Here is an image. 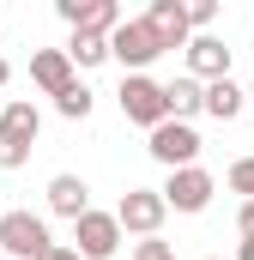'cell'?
Segmentation results:
<instances>
[{"instance_id": "17", "label": "cell", "mask_w": 254, "mask_h": 260, "mask_svg": "<svg viewBox=\"0 0 254 260\" xmlns=\"http://www.w3.org/2000/svg\"><path fill=\"white\" fill-rule=\"evenodd\" d=\"M55 109H61L67 121H85V115H91V91H85V85L73 79V85H67L61 97H55Z\"/></svg>"}, {"instance_id": "25", "label": "cell", "mask_w": 254, "mask_h": 260, "mask_svg": "<svg viewBox=\"0 0 254 260\" xmlns=\"http://www.w3.org/2000/svg\"><path fill=\"white\" fill-rule=\"evenodd\" d=\"M206 260H218V254H206Z\"/></svg>"}, {"instance_id": "5", "label": "cell", "mask_w": 254, "mask_h": 260, "mask_svg": "<svg viewBox=\"0 0 254 260\" xmlns=\"http://www.w3.org/2000/svg\"><path fill=\"white\" fill-rule=\"evenodd\" d=\"M164 212H170V206H164V188H127V194H121V206H115L121 230L145 236V242L164 230Z\"/></svg>"}, {"instance_id": "23", "label": "cell", "mask_w": 254, "mask_h": 260, "mask_svg": "<svg viewBox=\"0 0 254 260\" xmlns=\"http://www.w3.org/2000/svg\"><path fill=\"white\" fill-rule=\"evenodd\" d=\"M236 260H254V236H242V242H236Z\"/></svg>"}, {"instance_id": "16", "label": "cell", "mask_w": 254, "mask_h": 260, "mask_svg": "<svg viewBox=\"0 0 254 260\" xmlns=\"http://www.w3.org/2000/svg\"><path fill=\"white\" fill-rule=\"evenodd\" d=\"M67 55H73V67H103V61H115V55H109V37H91V30H73Z\"/></svg>"}, {"instance_id": "6", "label": "cell", "mask_w": 254, "mask_h": 260, "mask_svg": "<svg viewBox=\"0 0 254 260\" xmlns=\"http://www.w3.org/2000/svg\"><path fill=\"white\" fill-rule=\"evenodd\" d=\"M164 170H194V157H200V133L194 121H164V127L151 133V145H145Z\"/></svg>"}, {"instance_id": "13", "label": "cell", "mask_w": 254, "mask_h": 260, "mask_svg": "<svg viewBox=\"0 0 254 260\" xmlns=\"http://www.w3.org/2000/svg\"><path fill=\"white\" fill-rule=\"evenodd\" d=\"M49 212L79 224V218L91 212V188H85V176H55V182H49Z\"/></svg>"}, {"instance_id": "12", "label": "cell", "mask_w": 254, "mask_h": 260, "mask_svg": "<svg viewBox=\"0 0 254 260\" xmlns=\"http://www.w3.org/2000/svg\"><path fill=\"white\" fill-rule=\"evenodd\" d=\"M188 73L200 79V85L230 79V49H224L218 37H194V43H188Z\"/></svg>"}, {"instance_id": "15", "label": "cell", "mask_w": 254, "mask_h": 260, "mask_svg": "<svg viewBox=\"0 0 254 260\" xmlns=\"http://www.w3.org/2000/svg\"><path fill=\"white\" fill-rule=\"evenodd\" d=\"M164 91H170V115H176V121H194V115L206 109V85H200L194 73H188V79H170Z\"/></svg>"}, {"instance_id": "1", "label": "cell", "mask_w": 254, "mask_h": 260, "mask_svg": "<svg viewBox=\"0 0 254 260\" xmlns=\"http://www.w3.org/2000/svg\"><path fill=\"white\" fill-rule=\"evenodd\" d=\"M121 115L133 121V127H145V133H157L164 121H176L170 115V91L151 79V73H121Z\"/></svg>"}, {"instance_id": "7", "label": "cell", "mask_w": 254, "mask_h": 260, "mask_svg": "<svg viewBox=\"0 0 254 260\" xmlns=\"http://www.w3.org/2000/svg\"><path fill=\"white\" fill-rule=\"evenodd\" d=\"M218 194V182H212V170H170V182H164V206L170 212H206Z\"/></svg>"}, {"instance_id": "18", "label": "cell", "mask_w": 254, "mask_h": 260, "mask_svg": "<svg viewBox=\"0 0 254 260\" xmlns=\"http://www.w3.org/2000/svg\"><path fill=\"white\" fill-rule=\"evenodd\" d=\"M212 18H218V0H188V24H194V37H212Z\"/></svg>"}, {"instance_id": "8", "label": "cell", "mask_w": 254, "mask_h": 260, "mask_svg": "<svg viewBox=\"0 0 254 260\" xmlns=\"http://www.w3.org/2000/svg\"><path fill=\"white\" fill-rule=\"evenodd\" d=\"M73 248L85 260H109L121 248V218H115V212H85V218L73 224Z\"/></svg>"}, {"instance_id": "27", "label": "cell", "mask_w": 254, "mask_h": 260, "mask_svg": "<svg viewBox=\"0 0 254 260\" xmlns=\"http://www.w3.org/2000/svg\"><path fill=\"white\" fill-rule=\"evenodd\" d=\"M0 260H6V254H0Z\"/></svg>"}, {"instance_id": "11", "label": "cell", "mask_w": 254, "mask_h": 260, "mask_svg": "<svg viewBox=\"0 0 254 260\" xmlns=\"http://www.w3.org/2000/svg\"><path fill=\"white\" fill-rule=\"evenodd\" d=\"M30 85H37L43 97H61L67 85H73V55H67V49H37V55H30Z\"/></svg>"}, {"instance_id": "10", "label": "cell", "mask_w": 254, "mask_h": 260, "mask_svg": "<svg viewBox=\"0 0 254 260\" xmlns=\"http://www.w3.org/2000/svg\"><path fill=\"white\" fill-rule=\"evenodd\" d=\"M145 24L157 30L164 55H170V49H182V55H188V43H194V24H188V0H151Z\"/></svg>"}, {"instance_id": "20", "label": "cell", "mask_w": 254, "mask_h": 260, "mask_svg": "<svg viewBox=\"0 0 254 260\" xmlns=\"http://www.w3.org/2000/svg\"><path fill=\"white\" fill-rule=\"evenodd\" d=\"M133 260H176V248H170V242H157V236H151V242H139V248H133Z\"/></svg>"}, {"instance_id": "14", "label": "cell", "mask_w": 254, "mask_h": 260, "mask_svg": "<svg viewBox=\"0 0 254 260\" xmlns=\"http://www.w3.org/2000/svg\"><path fill=\"white\" fill-rule=\"evenodd\" d=\"M248 109V91L236 85V79H218V85H206V115L212 121H236Z\"/></svg>"}, {"instance_id": "9", "label": "cell", "mask_w": 254, "mask_h": 260, "mask_svg": "<svg viewBox=\"0 0 254 260\" xmlns=\"http://www.w3.org/2000/svg\"><path fill=\"white\" fill-rule=\"evenodd\" d=\"M55 12H61L73 30H91V37H115L127 24L115 0H55Z\"/></svg>"}, {"instance_id": "2", "label": "cell", "mask_w": 254, "mask_h": 260, "mask_svg": "<svg viewBox=\"0 0 254 260\" xmlns=\"http://www.w3.org/2000/svg\"><path fill=\"white\" fill-rule=\"evenodd\" d=\"M37 127H43L37 103L12 97V103L0 109V170H24V164H30V151H37Z\"/></svg>"}, {"instance_id": "21", "label": "cell", "mask_w": 254, "mask_h": 260, "mask_svg": "<svg viewBox=\"0 0 254 260\" xmlns=\"http://www.w3.org/2000/svg\"><path fill=\"white\" fill-rule=\"evenodd\" d=\"M236 230H242V236H254V200H242V212H236Z\"/></svg>"}, {"instance_id": "24", "label": "cell", "mask_w": 254, "mask_h": 260, "mask_svg": "<svg viewBox=\"0 0 254 260\" xmlns=\"http://www.w3.org/2000/svg\"><path fill=\"white\" fill-rule=\"evenodd\" d=\"M6 79H12V67H6V61H0V85H6Z\"/></svg>"}, {"instance_id": "4", "label": "cell", "mask_w": 254, "mask_h": 260, "mask_svg": "<svg viewBox=\"0 0 254 260\" xmlns=\"http://www.w3.org/2000/svg\"><path fill=\"white\" fill-rule=\"evenodd\" d=\"M109 55H115V61H121L127 73H145V67L164 55V43H157V30H151L145 18H127L121 30L109 37Z\"/></svg>"}, {"instance_id": "26", "label": "cell", "mask_w": 254, "mask_h": 260, "mask_svg": "<svg viewBox=\"0 0 254 260\" xmlns=\"http://www.w3.org/2000/svg\"><path fill=\"white\" fill-rule=\"evenodd\" d=\"M248 103H254V91H248Z\"/></svg>"}, {"instance_id": "3", "label": "cell", "mask_w": 254, "mask_h": 260, "mask_svg": "<svg viewBox=\"0 0 254 260\" xmlns=\"http://www.w3.org/2000/svg\"><path fill=\"white\" fill-rule=\"evenodd\" d=\"M49 248H55V236L37 212H0V254L6 260H43Z\"/></svg>"}, {"instance_id": "19", "label": "cell", "mask_w": 254, "mask_h": 260, "mask_svg": "<svg viewBox=\"0 0 254 260\" xmlns=\"http://www.w3.org/2000/svg\"><path fill=\"white\" fill-rule=\"evenodd\" d=\"M230 194L254 200V157H236V164H230Z\"/></svg>"}, {"instance_id": "22", "label": "cell", "mask_w": 254, "mask_h": 260, "mask_svg": "<svg viewBox=\"0 0 254 260\" xmlns=\"http://www.w3.org/2000/svg\"><path fill=\"white\" fill-rule=\"evenodd\" d=\"M43 260H85V254H79L73 242H55V248H49V254H43Z\"/></svg>"}]
</instances>
